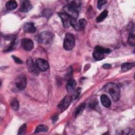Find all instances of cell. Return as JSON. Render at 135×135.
Returning <instances> with one entry per match:
<instances>
[{
	"label": "cell",
	"mask_w": 135,
	"mask_h": 135,
	"mask_svg": "<svg viewBox=\"0 0 135 135\" xmlns=\"http://www.w3.org/2000/svg\"><path fill=\"white\" fill-rule=\"evenodd\" d=\"M105 91L109 93L114 101H117L120 98V89L114 83H109L105 86Z\"/></svg>",
	"instance_id": "cell-1"
},
{
	"label": "cell",
	"mask_w": 135,
	"mask_h": 135,
	"mask_svg": "<svg viewBox=\"0 0 135 135\" xmlns=\"http://www.w3.org/2000/svg\"><path fill=\"white\" fill-rule=\"evenodd\" d=\"M75 45V38L74 36L69 33L65 34L63 41V47L68 51L73 49Z\"/></svg>",
	"instance_id": "cell-2"
},
{
	"label": "cell",
	"mask_w": 135,
	"mask_h": 135,
	"mask_svg": "<svg viewBox=\"0 0 135 135\" xmlns=\"http://www.w3.org/2000/svg\"><path fill=\"white\" fill-rule=\"evenodd\" d=\"M26 66L29 72L34 76H38L40 74V70L37 68L35 63L31 57H28L26 60Z\"/></svg>",
	"instance_id": "cell-3"
},
{
	"label": "cell",
	"mask_w": 135,
	"mask_h": 135,
	"mask_svg": "<svg viewBox=\"0 0 135 135\" xmlns=\"http://www.w3.org/2000/svg\"><path fill=\"white\" fill-rule=\"evenodd\" d=\"M38 39L40 42L45 44H47L52 41L53 39V35L50 32L44 31L40 34L38 36Z\"/></svg>",
	"instance_id": "cell-4"
},
{
	"label": "cell",
	"mask_w": 135,
	"mask_h": 135,
	"mask_svg": "<svg viewBox=\"0 0 135 135\" xmlns=\"http://www.w3.org/2000/svg\"><path fill=\"white\" fill-rule=\"evenodd\" d=\"M26 76L24 74L19 75L16 79L15 85L16 88L20 90H24L26 86Z\"/></svg>",
	"instance_id": "cell-5"
},
{
	"label": "cell",
	"mask_w": 135,
	"mask_h": 135,
	"mask_svg": "<svg viewBox=\"0 0 135 135\" xmlns=\"http://www.w3.org/2000/svg\"><path fill=\"white\" fill-rule=\"evenodd\" d=\"M63 10L64 11V13H65L66 14H68L69 16L73 18L76 19L78 17V11L70 6L69 4L63 7Z\"/></svg>",
	"instance_id": "cell-6"
},
{
	"label": "cell",
	"mask_w": 135,
	"mask_h": 135,
	"mask_svg": "<svg viewBox=\"0 0 135 135\" xmlns=\"http://www.w3.org/2000/svg\"><path fill=\"white\" fill-rule=\"evenodd\" d=\"M35 63L38 70L41 71H45L49 69V65L48 62L43 59H37L36 60Z\"/></svg>",
	"instance_id": "cell-7"
},
{
	"label": "cell",
	"mask_w": 135,
	"mask_h": 135,
	"mask_svg": "<svg viewBox=\"0 0 135 135\" xmlns=\"http://www.w3.org/2000/svg\"><path fill=\"white\" fill-rule=\"evenodd\" d=\"M72 101V98L69 97H64L59 103L57 107L61 110V111H63L66 110L69 106L71 102Z\"/></svg>",
	"instance_id": "cell-8"
},
{
	"label": "cell",
	"mask_w": 135,
	"mask_h": 135,
	"mask_svg": "<svg viewBox=\"0 0 135 135\" xmlns=\"http://www.w3.org/2000/svg\"><path fill=\"white\" fill-rule=\"evenodd\" d=\"M58 15L61 19L64 27L66 28L69 27L70 26V20L71 17L64 12H60L58 13Z\"/></svg>",
	"instance_id": "cell-9"
},
{
	"label": "cell",
	"mask_w": 135,
	"mask_h": 135,
	"mask_svg": "<svg viewBox=\"0 0 135 135\" xmlns=\"http://www.w3.org/2000/svg\"><path fill=\"white\" fill-rule=\"evenodd\" d=\"M21 45L22 47L26 51H31L34 47L33 41L29 38H24L22 40Z\"/></svg>",
	"instance_id": "cell-10"
},
{
	"label": "cell",
	"mask_w": 135,
	"mask_h": 135,
	"mask_svg": "<svg viewBox=\"0 0 135 135\" xmlns=\"http://www.w3.org/2000/svg\"><path fill=\"white\" fill-rule=\"evenodd\" d=\"M32 8V5L28 1H24L22 2L20 10L22 12H27Z\"/></svg>",
	"instance_id": "cell-11"
},
{
	"label": "cell",
	"mask_w": 135,
	"mask_h": 135,
	"mask_svg": "<svg viewBox=\"0 0 135 135\" xmlns=\"http://www.w3.org/2000/svg\"><path fill=\"white\" fill-rule=\"evenodd\" d=\"M23 30L24 32L30 33H33L36 31V28L34 23L31 22L25 23L23 26Z\"/></svg>",
	"instance_id": "cell-12"
},
{
	"label": "cell",
	"mask_w": 135,
	"mask_h": 135,
	"mask_svg": "<svg viewBox=\"0 0 135 135\" xmlns=\"http://www.w3.org/2000/svg\"><path fill=\"white\" fill-rule=\"evenodd\" d=\"M100 100L102 105L105 108H109L111 106V102L109 97L105 94H102L100 97Z\"/></svg>",
	"instance_id": "cell-13"
},
{
	"label": "cell",
	"mask_w": 135,
	"mask_h": 135,
	"mask_svg": "<svg viewBox=\"0 0 135 135\" xmlns=\"http://www.w3.org/2000/svg\"><path fill=\"white\" fill-rule=\"evenodd\" d=\"M76 81L73 79H70L68 81V82L66 83V90L68 92H71L72 91H73L75 86H76Z\"/></svg>",
	"instance_id": "cell-14"
},
{
	"label": "cell",
	"mask_w": 135,
	"mask_h": 135,
	"mask_svg": "<svg viewBox=\"0 0 135 135\" xmlns=\"http://www.w3.org/2000/svg\"><path fill=\"white\" fill-rule=\"evenodd\" d=\"M85 107V103H82L75 109V110L74 112V115L75 118L78 117L79 115H80L82 113Z\"/></svg>",
	"instance_id": "cell-15"
},
{
	"label": "cell",
	"mask_w": 135,
	"mask_h": 135,
	"mask_svg": "<svg viewBox=\"0 0 135 135\" xmlns=\"http://www.w3.org/2000/svg\"><path fill=\"white\" fill-rule=\"evenodd\" d=\"M17 6V3L15 1H9L6 3V7L9 10H14Z\"/></svg>",
	"instance_id": "cell-16"
},
{
	"label": "cell",
	"mask_w": 135,
	"mask_h": 135,
	"mask_svg": "<svg viewBox=\"0 0 135 135\" xmlns=\"http://www.w3.org/2000/svg\"><path fill=\"white\" fill-rule=\"evenodd\" d=\"M134 63H124L121 66V71L123 72L128 71V70H130L133 66H134Z\"/></svg>",
	"instance_id": "cell-17"
},
{
	"label": "cell",
	"mask_w": 135,
	"mask_h": 135,
	"mask_svg": "<svg viewBox=\"0 0 135 135\" xmlns=\"http://www.w3.org/2000/svg\"><path fill=\"white\" fill-rule=\"evenodd\" d=\"M108 14V11L107 10L103 11L96 18L97 22H101L103 21L107 16Z\"/></svg>",
	"instance_id": "cell-18"
},
{
	"label": "cell",
	"mask_w": 135,
	"mask_h": 135,
	"mask_svg": "<svg viewBox=\"0 0 135 135\" xmlns=\"http://www.w3.org/2000/svg\"><path fill=\"white\" fill-rule=\"evenodd\" d=\"M93 57L97 60H101L104 57V54L99 51L94 50V51L93 53Z\"/></svg>",
	"instance_id": "cell-19"
},
{
	"label": "cell",
	"mask_w": 135,
	"mask_h": 135,
	"mask_svg": "<svg viewBox=\"0 0 135 135\" xmlns=\"http://www.w3.org/2000/svg\"><path fill=\"white\" fill-rule=\"evenodd\" d=\"M48 131V128L44 124H40L37 126L35 133H39V132H47Z\"/></svg>",
	"instance_id": "cell-20"
},
{
	"label": "cell",
	"mask_w": 135,
	"mask_h": 135,
	"mask_svg": "<svg viewBox=\"0 0 135 135\" xmlns=\"http://www.w3.org/2000/svg\"><path fill=\"white\" fill-rule=\"evenodd\" d=\"M128 44L132 46H134L135 44V36L133 33H130L129 36H128Z\"/></svg>",
	"instance_id": "cell-21"
},
{
	"label": "cell",
	"mask_w": 135,
	"mask_h": 135,
	"mask_svg": "<svg viewBox=\"0 0 135 135\" xmlns=\"http://www.w3.org/2000/svg\"><path fill=\"white\" fill-rule=\"evenodd\" d=\"M86 25V21L84 18L80 19L78 22V26L79 30H83Z\"/></svg>",
	"instance_id": "cell-22"
},
{
	"label": "cell",
	"mask_w": 135,
	"mask_h": 135,
	"mask_svg": "<svg viewBox=\"0 0 135 135\" xmlns=\"http://www.w3.org/2000/svg\"><path fill=\"white\" fill-rule=\"evenodd\" d=\"M11 106L14 110H17L19 108V103L16 99H13L11 102Z\"/></svg>",
	"instance_id": "cell-23"
},
{
	"label": "cell",
	"mask_w": 135,
	"mask_h": 135,
	"mask_svg": "<svg viewBox=\"0 0 135 135\" xmlns=\"http://www.w3.org/2000/svg\"><path fill=\"white\" fill-rule=\"evenodd\" d=\"M95 50L99 51L103 53V54H104V53H109L111 52V50L110 49L104 48V47H101L100 46H97L95 47Z\"/></svg>",
	"instance_id": "cell-24"
},
{
	"label": "cell",
	"mask_w": 135,
	"mask_h": 135,
	"mask_svg": "<svg viewBox=\"0 0 135 135\" xmlns=\"http://www.w3.org/2000/svg\"><path fill=\"white\" fill-rule=\"evenodd\" d=\"M81 88H78L74 92V93L73 94V96L71 97L72 98V100H75L76 99H78V98L79 97L80 94H81Z\"/></svg>",
	"instance_id": "cell-25"
},
{
	"label": "cell",
	"mask_w": 135,
	"mask_h": 135,
	"mask_svg": "<svg viewBox=\"0 0 135 135\" xmlns=\"http://www.w3.org/2000/svg\"><path fill=\"white\" fill-rule=\"evenodd\" d=\"M70 25H72L73 27L75 30H79V26H78V22H76V19L71 18L70 20Z\"/></svg>",
	"instance_id": "cell-26"
},
{
	"label": "cell",
	"mask_w": 135,
	"mask_h": 135,
	"mask_svg": "<svg viewBox=\"0 0 135 135\" xmlns=\"http://www.w3.org/2000/svg\"><path fill=\"white\" fill-rule=\"evenodd\" d=\"M26 124H23L20 128V129L18 130V134H22L24 133L25 131H26Z\"/></svg>",
	"instance_id": "cell-27"
},
{
	"label": "cell",
	"mask_w": 135,
	"mask_h": 135,
	"mask_svg": "<svg viewBox=\"0 0 135 135\" xmlns=\"http://www.w3.org/2000/svg\"><path fill=\"white\" fill-rule=\"evenodd\" d=\"M107 3V1H101V0H100V1H98V3H97V7L100 9L102 6Z\"/></svg>",
	"instance_id": "cell-28"
},
{
	"label": "cell",
	"mask_w": 135,
	"mask_h": 135,
	"mask_svg": "<svg viewBox=\"0 0 135 135\" xmlns=\"http://www.w3.org/2000/svg\"><path fill=\"white\" fill-rule=\"evenodd\" d=\"M12 57H13V60H14V61H15L16 63H18V64H22V63H23L22 61L20 59H19L18 57H17L15 56H14V55L12 56Z\"/></svg>",
	"instance_id": "cell-29"
},
{
	"label": "cell",
	"mask_w": 135,
	"mask_h": 135,
	"mask_svg": "<svg viewBox=\"0 0 135 135\" xmlns=\"http://www.w3.org/2000/svg\"><path fill=\"white\" fill-rule=\"evenodd\" d=\"M96 105H97V101L95 100V101H93V102H91L90 103L89 106L91 109H94L96 106Z\"/></svg>",
	"instance_id": "cell-30"
},
{
	"label": "cell",
	"mask_w": 135,
	"mask_h": 135,
	"mask_svg": "<svg viewBox=\"0 0 135 135\" xmlns=\"http://www.w3.org/2000/svg\"><path fill=\"white\" fill-rule=\"evenodd\" d=\"M102 67L104 68V69H110L111 67V65L109 64H104Z\"/></svg>",
	"instance_id": "cell-31"
},
{
	"label": "cell",
	"mask_w": 135,
	"mask_h": 135,
	"mask_svg": "<svg viewBox=\"0 0 135 135\" xmlns=\"http://www.w3.org/2000/svg\"><path fill=\"white\" fill-rule=\"evenodd\" d=\"M57 119H58V117H57V115H55V116L52 118V121H53V123L55 122L56 121V120H57Z\"/></svg>",
	"instance_id": "cell-32"
}]
</instances>
